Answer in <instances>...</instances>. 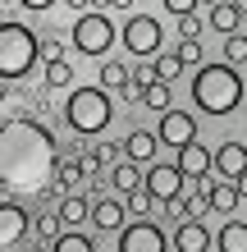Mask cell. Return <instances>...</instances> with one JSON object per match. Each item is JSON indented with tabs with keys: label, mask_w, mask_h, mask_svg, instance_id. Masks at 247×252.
I'll return each instance as SVG.
<instances>
[{
	"label": "cell",
	"mask_w": 247,
	"mask_h": 252,
	"mask_svg": "<svg viewBox=\"0 0 247 252\" xmlns=\"http://www.w3.org/2000/svg\"><path fill=\"white\" fill-rule=\"evenodd\" d=\"M0 170H5V197L0 202H19L27 197H51L55 188V170H60V152H55V138L37 120L27 115L5 110V142H0Z\"/></svg>",
	"instance_id": "6da1fadb"
},
{
	"label": "cell",
	"mask_w": 247,
	"mask_h": 252,
	"mask_svg": "<svg viewBox=\"0 0 247 252\" xmlns=\"http://www.w3.org/2000/svg\"><path fill=\"white\" fill-rule=\"evenodd\" d=\"M243 73L234 64H206V69H197L192 73V101H197V110H206L211 120H224V115H234L243 106Z\"/></svg>",
	"instance_id": "7a4b0ae2"
},
{
	"label": "cell",
	"mask_w": 247,
	"mask_h": 252,
	"mask_svg": "<svg viewBox=\"0 0 247 252\" xmlns=\"http://www.w3.org/2000/svg\"><path fill=\"white\" fill-rule=\"evenodd\" d=\"M37 60H41V41H37V32H27L23 23L5 19V23H0V78H5V83L23 78V73H32Z\"/></svg>",
	"instance_id": "3957f363"
},
{
	"label": "cell",
	"mask_w": 247,
	"mask_h": 252,
	"mask_svg": "<svg viewBox=\"0 0 247 252\" xmlns=\"http://www.w3.org/2000/svg\"><path fill=\"white\" fill-rule=\"evenodd\" d=\"M110 115H114V106H110L101 83L96 87H74L69 101H64V120L74 124V133H101L110 124Z\"/></svg>",
	"instance_id": "277c9868"
},
{
	"label": "cell",
	"mask_w": 247,
	"mask_h": 252,
	"mask_svg": "<svg viewBox=\"0 0 247 252\" xmlns=\"http://www.w3.org/2000/svg\"><path fill=\"white\" fill-rule=\"evenodd\" d=\"M110 46H114V23H110L106 5H92L87 14H78V23H74V51L106 55Z\"/></svg>",
	"instance_id": "5b68a950"
},
{
	"label": "cell",
	"mask_w": 247,
	"mask_h": 252,
	"mask_svg": "<svg viewBox=\"0 0 247 252\" xmlns=\"http://www.w3.org/2000/svg\"><path fill=\"white\" fill-rule=\"evenodd\" d=\"M119 37H124V51H133L137 60H161V41H165V28L156 14H128V23L119 28Z\"/></svg>",
	"instance_id": "8992f818"
},
{
	"label": "cell",
	"mask_w": 247,
	"mask_h": 252,
	"mask_svg": "<svg viewBox=\"0 0 247 252\" xmlns=\"http://www.w3.org/2000/svg\"><path fill=\"white\" fill-rule=\"evenodd\" d=\"M119 252H169V234L156 220H133L119 234Z\"/></svg>",
	"instance_id": "52a82bcc"
},
{
	"label": "cell",
	"mask_w": 247,
	"mask_h": 252,
	"mask_svg": "<svg viewBox=\"0 0 247 252\" xmlns=\"http://www.w3.org/2000/svg\"><path fill=\"white\" fill-rule=\"evenodd\" d=\"M183 184H188V179H183V170L174 165V160H156V165L147 170V192H151L161 206L179 202V197H183Z\"/></svg>",
	"instance_id": "ba28073f"
},
{
	"label": "cell",
	"mask_w": 247,
	"mask_h": 252,
	"mask_svg": "<svg viewBox=\"0 0 247 252\" xmlns=\"http://www.w3.org/2000/svg\"><path fill=\"white\" fill-rule=\"evenodd\" d=\"M156 138H161L169 152L179 156L183 147H192V142H197V120H192L188 110H179V106H174L169 115H161V128H156Z\"/></svg>",
	"instance_id": "9c48e42d"
},
{
	"label": "cell",
	"mask_w": 247,
	"mask_h": 252,
	"mask_svg": "<svg viewBox=\"0 0 247 252\" xmlns=\"http://www.w3.org/2000/svg\"><path fill=\"white\" fill-rule=\"evenodd\" d=\"M215 170H220L229 184H243L247 179V147L243 142H220V152H215Z\"/></svg>",
	"instance_id": "30bf717a"
},
{
	"label": "cell",
	"mask_w": 247,
	"mask_h": 252,
	"mask_svg": "<svg viewBox=\"0 0 247 252\" xmlns=\"http://www.w3.org/2000/svg\"><path fill=\"white\" fill-rule=\"evenodd\" d=\"M174 165L183 170V179H206L211 174V165H215V156H211V147H201V142H192V147H183L179 156H174Z\"/></svg>",
	"instance_id": "8fae6325"
},
{
	"label": "cell",
	"mask_w": 247,
	"mask_h": 252,
	"mask_svg": "<svg viewBox=\"0 0 247 252\" xmlns=\"http://www.w3.org/2000/svg\"><path fill=\"white\" fill-rule=\"evenodd\" d=\"M19 239H27V211L19 202H0V243L14 248Z\"/></svg>",
	"instance_id": "7c38bea8"
},
{
	"label": "cell",
	"mask_w": 247,
	"mask_h": 252,
	"mask_svg": "<svg viewBox=\"0 0 247 252\" xmlns=\"http://www.w3.org/2000/svg\"><path fill=\"white\" fill-rule=\"evenodd\" d=\"M124 216H128V206H124L119 197H96V202H92V225H96V229L124 234Z\"/></svg>",
	"instance_id": "4fadbf2b"
},
{
	"label": "cell",
	"mask_w": 247,
	"mask_h": 252,
	"mask_svg": "<svg viewBox=\"0 0 247 252\" xmlns=\"http://www.w3.org/2000/svg\"><path fill=\"white\" fill-rule=\"evenodd\" d=\"M174 252H211V229L201 220H183L174 229Z\"/></svg>",
	"instance_id": "5bb4252c"
},
{
	"label": "cell",
	"mask_w": 247,
	"mask_h": 252,
	"mask_svg": "<svg viewBox=\"0 0 247 252\" xmlns=\"http://www.w3.org/2000/svg\"><path fill=\"white\" fill-rule=\"evenodd\" d=\"M243 19H247V5H234V0H220V5H211V14H206V23L215 32H224V37H234Z\"/></svg>",
	"instance_id": "9a60e30c"
},
{
	"label": "cell",
	"mask_w": 247,
	"mask_h": 252,
	"mask_svg": "<svg viewBox=\"0 0 247 252\" xmlns=\"http://www.w3.org/2000/svg\"><path fill=\"white\" fill-rule=\"evenodd\" d=\"M156 147H161V138H156V133L133 128V133L124 138V156H128V160H156Z\"/></svg>",
	"instance_id": "2e32d148"
},
{
	"label": "cell",
	"mask_w": 247,
	"mask_h": 252,
	"mask_svg": "<svg viewBox=\"0 0 247 252\" xmlns=\"http://www.w3.org/2000/svg\"><path fill=\"white\" fill-rule=\"evenodd\" d=\"M215 252H247V225L243 220H229V225L215 234Z\"/></svg>",
	"instance_id": "e0dca14e"
},
{
	"label": "cell",
	"mask_w": 247,
	"mask_h": 252,
	"mask_svg": "<svg viewBox=\"0 0 247 252\" xmlns=\"http://www.w3.org/2000/svg\"><path fill=\"white\" fill-rule=\"evenodd\" d=\"M110 179H114V188H119V192H128V197L147 188V174H137V165H133V160H119Z\"/></svg>",
	"instance_id": "ac0fdd59"
},
{
	"label": "cell",
	"mask_w": 247,
	"mask_h": 252,
	"mask_svg": "<svg viewBox=\"0 0 247 252\" xmlns=\"http://www.w3.org/2000/svg\"><path fill=\"white\" fill-rule=\"evenodd\" d=\"M60 229H64L60 211H46V216H37V220H32V239H37V243H51V248H55V243L64 239Z\"/></svg>",
	"instance_id": "d6986e66"
},
{
	"label": "cell",
	"mask_w": 247,
	"mask_h": 252,
	"mask_svg": "<svg viewBox=\"0 0 247 252\" xmlns=\"http://www.w3.org/2000/svg\"><path fill=\"white\" fill-rule=\"evenodd\" d=\"M82 179H87V165H82V160H60V170H55V192L69 197V188H78Z\"/></svg>",
	"instance_id": "ffe728a7"
},
{
	"label": "cell",
	"mask_w": 247,
	"mask_h": 252,
	"mask_svg": "<svg viewBox=\"0 0 247 252\" xmlns=\"http://www.w3.org/2000/svg\"><path fill=\"white\" fill-rule=\"evenodd\" d=\"M60 220H64V225H82V220H92L87 197H74V192H69V197L60 202Z\"/></svg>",
	"instance_id": "44dd1931"
},
{
	"label": "cell",
	"mask_w": 247,
	"mask_h": 252,
	"mask_svg": "<svg viewBox=\"0 0 247 252\" xmlns=\"http://www.w3.org/2000/svg\"><path fill=\"white\" fill-rule=\"evenodd\" d=\"M119 152H124V147H114V142H96V147H92V152H87V156H82V165H87V174H96L101 165H110V160H114V156H119Z\"/></svg>",
	"instance_id": "7402d4cb"
},
{
	"label": "cell",
	"mask_w": 247,
	"mask_h": 252,
	"mask_svg": "<svg viewBox=\"0 0 247 252\" xmlns=\"http://www.w3.org/2000/svg\"><path fill=\"white\" fill-rule=\"evenodd\" d=\"M128 83H133V73H128L119 60H106V64H101V87H114V92H124Z\"/></svg>",
	"instance_id": "603a6c76"
},
{
	"label": "cell",
	"mask_w": 247,
	"mask_h": 252,
	"mask_svg": "<svg viewBox=\"0 0 247 252\" xmlns=\"http://www.w3.org/2000/svg\"><path fill=\"white\" fill-rule=\"evenodd\" d=\"M174 55H179L183 69H206V51H201V41H179Z\"/></svg>",
	"instance_id": "cb8c5ba5"
},
{
	"label": "cell",
	"mask_w": 247,
	"mask_h": 252,
	"mask_svg": "<svg viewBox=\"0 0 247 252\" xmlns=\"http://www.w3.org/2000/svg\"><path fill=\"white\" fill-rule=\"evenodd\" d=\"M142 106H151V110L169 115V110H174V87H169V83H156L151 92H147V101H142Z\"/></svg>",
	"instance_id": "d4e9b609"
},
{
	"label": "cell",
	"mask_w": 247,
	"mask_h": 252,
	"mask_svg": "<svg viewBox=\"0 0 247 252\" xmlns=\"http://www.w3.org/2000/svg\"><path fill=\"white\" fill-rule=\"evenodd\" d=\"M238 197H243V192H238V184H220V188H215V197H211V206H215L220 216H229V211L238 206Z\"/></svg>",
	"instance_id": "484cf974"
},
{
	"label": "cell",
	"mask_w": 247,
	"mask_h": 252,
	"mask_svg": "<svg viewBox=\"0 0 247 252\" xmlns=\"http://www.w3.org/2000/svg\"><path fill=\"white\" fill-rule=\"evenodd\" d=\"M224 64H247V37L243 32H234V37H224Z\"/></svg>",
	"instance_id": "4316f807"
},
{
	"label": "cell",
	"mask_w": 247,
	"mask_h": 252,
	"mask_svg": "<svg viewBox=\"0 0 247 252\" xmlns=\"http://www.w3.org/2000/svg\"><path fill=\"white\" fill-rule=\"evenodd\" d=\"M51 252H96V239H92V234H64Z\"/></svg>",
	"instance_id": "83f0119b"
},
{
	"label": "cell",
	"mask_w": 247,
	"mask_h": 252,
	"mask_svg": "<svg viewBox=\"0 0 247 252\" xmlns=\"http://www.w3.org/2000/svg\"><path fill=\"white\" fill-rule=\"evenodd\" d=\"M69 83H74V64H69V60L46 64V87H69Z\"/></svg>",
	"instance_id": "f1b7e54d"
},
{
	"label": "cell",
	"mask_w": 247,
	"mask_h": 252,
	"mask_svg": "<svg viewBox=\"0 0 247 252\" xmlns=\"http://www.w3.org/2000/svg\"><path fill=\"white\" fill-rule=\"evenodd\" d=\"M179 73H183V64H179V55H174V51H165L161 60H156V78H161V83H174Z\"/></svg>",
	"instance_id": "f546056e"
},
{
	"label": "cell",
	"mask_w": 247,
	"mask_h": 252,
	"mask_svg": "<svg viewBox=\"0 0 247 252\" xmlns=\"http://www.w3.org/2000/svg\"><path fill=\"white\" fill-rule=\"evenodd\" d=\"M165 14H179V19H192V14H211L201 0H165Z\"/></svg>",
	"instance_id": "4dcf8cb0"
},
{
	"label": "cell",
	"mask_w": 247,
	"mask_h": 252,
	"mask_svg": "<svg viewBox=\"0 0 247 252\" xmlns=\"http://www.w3.org/2000/svg\"><path fill=\"white\" fill-rule=\"evenodd\" d=\"M124 206H128V216H133V220H142V216H147L151 206H156V197H151L147 188H142V192H133V197H124Z\"/></svg>",
	"instance_id": "1f68e13d"
},
{
	"label": "cell",
	"mask_w": 247,
	"mask_h": 252,
	"mask_svg": "<svg viewBox=\"0 0 247 252\" xmlns=\"http://www.w3.org/2000/svg\"><path fill=\"white\" fill-rule=\"evenodd\" d=\"M201 23H206L201 14H192V19H179V32H183V41H197V37H201Z\"/></svg>",
	"instance_id": "d6a6232c"
},
{
	"label": "cell",
	"mask_w": 247,
	"mask_h": 252,
	"mask_svg": "<svg viewBox=\"0 0 247 252\" xmlns=\"http://www.w3.org/2000/svg\"><path fill=\"white\" fill-rule=\"evenodd\" d=\"M41 55H46V64L64 60V41H60V37H46V41H41Z\"/></svg>",
	"instance_id": "836d02e7"
},
{
	"label": "cell",
	"mask_w": 247,
	"mask_h": 252,
	"mask_svg": "<svg viewBox=\"0 0 247 252\" xmlns=\"http://www.w3.org/2000/svg\"><path fill=\"white\" fill-rule=\"evenodd\" d=\"M238 192H243V197H247V179H243V184H238Z\"/></svg>",
	"instance_id": "e575fe53"
}]
</instances>
